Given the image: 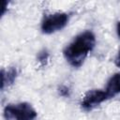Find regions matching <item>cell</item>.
I'll use <instances>...</instances> for the list:
<instances>
[{
    "mask_svg": "<svg viewBox=\"0 0 120 120\" xmlns=\"http://www.w3.org/2000/svg\"><path fill=\"white\" fill-rule=\"evenodd\" d=\"M96 44V37L91 31H84L78 35L64 50L67 61L74 68L82 66L87 54Z\"/></svg>",
    "mask_w": 120,
    "mask_h": 120,
    "instance_id": "1",
    "label": "cell"
},
{
    "mask_svg": "<svg viewBox=\"0 0 120 120\" xmlns=\"http://www.w3.org/2000/svg\"><path fill=\"white\" fill-rule=\"evenodd\" d=\"M4 114L7 120H34L37 117L36 110L26 102L8 105Z\"/></svg>",
    "mask_w": 120,
    "mask_h": 120,
    "instance_id": "2",
    "label": "cell"
},
{
    "mask_svg": "<svg viewBox=\"0 0 120 120\" xmlns=\"http://www.w3.org/2000/svg\"><path fill=\"white\" fill-rule=\"evenodd\" d=\"M68 22V16L64 12H57L48 15L41 23V30L44 34H52L63 29Z\"/></svg>",
    "mask_w": 120,
    "mask_h": 120,
    "instance_id": "3",
    "label": "cell"
},
{
    "mask_svg": "<svg viewBox=\"0 0 120 120\" xmlns=\"http://www.w3.org/2000/svg\"><path fill=\"white\" fill-rule=\"evenodd\" d=\"M107 98H109L105 91L94 89V90L88 91L84 95L81 105L83 110L91 111L92 109H94L95 107H97L98 105H99L100 103L105 101Z\"/></svg>",
    "mask_w": 120,
    "mask_h": 120,
    "instance_id": "4",
    "label": "cell"
},
{
    "mask_svg": "<svg viewBox=\"0 0 120 120\" xmlns=\"http://www.w3.org/2000/svg\"><path fill=\"white\" fill-rule=\"evenodd\" d=\"M105 92L109 98L120 93V73H115L110 78L107 82Z\"/></svg>",
    "mask_w": 120,
    "mask_h": 120,
    "instance_id": "5",
    "label": "cell"
},
{
    "mask_svg": "<svg viewBox=\"0 0 120 120\" xmlns=\"http://www.w3.org/2000/svg\"><path fill=\"white\" fill-rule=\"evenodd\" d=\"M16 75H17V71L14 68H10L7 71L2 69V71H1V88L4 89L6 84H8V85L11 84L14 82Z\"/></svg>",
    "mask_w": 120,
    "mask_h": 120,
    "instance_id": "6",
    "label": "cell"
},
{
    "mask_svg": "<svg viewBox=\"0 0 120 120\" xmlns=\"http://www.w3.org/2000/svg\"><path fill=\"white\" fill-rule=\"evenodd\" d=\"M115 64H116V66H117V67H119V68H120V51H119V52H118V54H117V56H116Z\"/></svg>",
    "mask_w": 120,
    "mask_h": 120,
    "instance_id": "7",
    "label": "cell"
},
{
    "mask_svg": "<svg viewBox=\"0 0 120 120\" xmlns=\"http://www.w3.org/2000/svg\"><path fill=\"white\" fill-rule=\"evenodd\" d=\"M116 30H117V34H118V37L120 38V22L117 23V27H116Z\"/></svg>",
    "mask_w": 120,
    "mask_h": 120,
    "instance_id": "8",
    "label": "cell"
}]
</instances>
